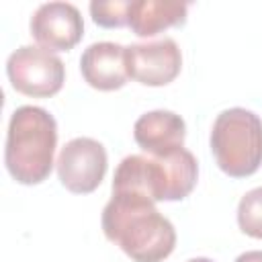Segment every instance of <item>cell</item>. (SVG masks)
<instances>
[{
  "instance_id": "cell-15",
  "label": "cell",
  "mask_w": 262,
  "mask_h": 262,
  "mask_svg": "<svg viewBox=\"0 0 262 262\" xmlns=\"http://www.w3.org/2000/svg\"><path fill=\"white\" fill-rule=\"evenodd\" d=\"M186 262H215V260H211V258H203V256H199V258H190V260H186Z\"/></svg>"
},
{
  "instance_id": "cell-8",
  "label": "cell",
  "mask_w": 262,
  "mask_h": 262,
  "mask_svg": "<svg viewBox=\"0 0 262 262\" xmlns=\"http://www.w3.org/2000/svg\"><path fill=\"white\" fill-rule=\"evenodd\" d=\"M31 35L47 51H70L84 35L80 10L70 2H45L31 16Z\"/></svg>"
},
{
  "instance_id": "cell-13",
  "label": "cell",
  "mask_w": 262,
  "mask_h": 262,
  "mask_svg": "<svg viewBox=\"0 0 262 262\" xmlns=\"http://www.w3.org/2000/svg\"><path fill=\"white\" fill-rule=\"evenodd\" d=\"M131 0H108V2H90L92 20L104 29H119L127 25V8Z\"/></svg>"
},
{
  "instance_id": "cell-3",
  "label": "cell",
  "mask_w": 262,
  "mask_h": 262,
  "mask_svg": "<svg viewBox=\"0 0 262 262\" xmlns=\"http://www.w3.org/2000/svg\"><path fill=\"white\" fill-rule=\"evenodd\" d=\"M57 123L41 106L23 104L12 111L6 131L4 164L18 184H39L53 168Z\"/></svg>"
},
{
  "instance_id": "cell-14",
  "label": "cell",
  "mask_w": 262,
  "mask_h": 262,
  "mask_svg": "<svg viewBox=\"0 0 262 262\" xmlns=\"http://www.w3.org/2000/svg\"><path fill=\"white\" fill-rule=\"evenodd\" d=\"M235 262H262V250H248L235 258Z\"/></svg>"
},
{
  "instance_id": "cell-9",
  "label": "cell",
  "mask_w": 262,
  "mask_h": 262,
  "mask_svg": "<svg viewBox=\"0 0 262 262\" xmlns=\"http://www.w3.org/2000/svg\"><path fill=\"white\" fill-rule=\"evenodd\" d=\"M80 72L84 82L96 90L111 92L123 88L129 80L125 47L113 41L88 45L80 57Z\"/></svg>"
},
{
  "instance_id": "cell-10",
  "label": "cell",
  "mask_w": 262,
  "mask_h": 262,
  "mask_svg": "<svg viewBox=\"0 0 262 262\" xmlns=\"http://www.w3.org/2000/svg\"><path fill=\"white\" fill-rule=\"evenodd\" d=\"M135 143L147 156H168L180 147H184L186 123L174 111H149L143 113L133 125Z\"/></svg>"
},
{
  "instance_id": "cell-2",
  "label": "cell",
  "mask_w": 262,
  "mask_h": 262,
  "mask_svg": "<svg viewBox=\"0 0 262 262\" xmlns=\"http://www.w3.org/2000/svg\"><path fill=\"white\" fill-rule=\"evenodd\" d=\"M199 178L192 151L180 147L168 156L131 154L121 160L113 178V194L139 196L151 203L186 199Z\"/></svg>"
},
{
  "instance_id": "cell-4",
  "label": "cell",
  "mask_w": 262,
  "mask_h": 262,
  "mask_svg": "<svg viewBox=\"0 0 262 262\" xmlns=\"http://www.w3.org/2000/svg\"><path fill=\"white\" fill-rule=\"evenodd\" d=\"M209 145L227 176H252L262 164V119L242 106L225 108L213 121Z\"/></svg>"
},
{
  "instance_id": "cell-11",
  "label": "cell",
  "mask_w": 262,
  "mask_h": 262,
  "mask_svg": "<svg viewBox=\"0 0 262 262\" xmlns=\"http://www.w3.org/2000/svg\"><path fill=\"white\" fill-rule=\"evenodd\" d=\"M186 2L178 0H131L127 8V27L139 37H154L170 27L184 25Z\"/></svg>"
},
{
  "instance_id": "cell-5",
  "label": "cell",
  "mask_w": 262,
  "mask_h": 262,
  "mask_svg": "<svg viewBox=\"0 0 262 262\" xmlns=\"http://www.w3.org/2000/svg\"><path fill=\"white\" fill-rule=\"evenodd\" d=\"M6 74L16 92L33 98H49L66 82L63 61L39 45H20L14 49L8 55Z\"/></svg>"
},
{
  "instance_id": "cell-7",
  "label": "cell",
  "mask_w": 262,
  "mask_h": 262,
  "mask_svg": "<svg viewBox=\"0 0 262 262\" xmlns=\"http://www.w3.org/2000/svg\"><path fill=\"white\" fill-rule=\"evenodd\" d=\"M129 78L143 86H166L180 74L182 53L174 39L164 37L125 47Z\"/></svg>"
},
{
  "instance_id": "cell-1",
  "label": "cell",
  "mask_w": 262,
  "mask_h": 262,
  "mask_svg": "<svg viewBox=\"0 0 262 262\" xmlns=\"http://www.w3.org/2000/svg\"><path fill=\"white\" fill-rule=\"evenodd\" d=\"M102 231L133 262H162L176 246L174 225L156 209V203L113 194L102 209Z\"/></svg>"
},
{
  "instance_id": "cell-12",
  "label": "cell",
  "mask_w": 262,
  "mask_h": 262,
  "mask_svg": "<svg viewBox=\"0 0 262 262\" xmlns=\"http://www.w3.org/2000/svg\"><path fill=\"white\" fill-rule=\"evenodd\" d=\"M239 229L256 239H262V186L248 190L237 203Z\"/></svg>"
},
{
  "instance_id": "cell-6",
  "label": "cell",
  "mask_w": 262,
  "mask_h": 262,
  "mask_svg": "<svg viewBox=\"0 0 262 262\" xmlns=\"http://www.w3.org/2000/svg\"><path fill=\"white\" fill-rule=\"evenodd\" d=\"M55 164L57 178L70 192L88 194L100 186L108 158L100 141L92 137H74L61 147Z\"/></svg>"
}]
</instances>
